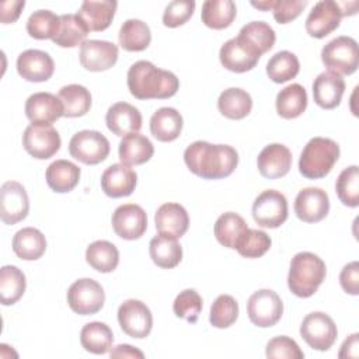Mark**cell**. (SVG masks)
<instances>
[{
    "instance_id": "49",
    "label": "cell",
    "mask_w": 359,
    "mask_h": 359,
    "mask_svg": "<svg viewBox=\"0 0 359 359\" xmlns=\"http://www.w3.org/2000/svg\"><path fill=\"white\" fill-rule=\"evenodd\" d=\"M266 358L271 359H303L304 353L299 348L294 339L286 337V335H279L266 344L265 349Z\"/></svg>"
},
{
    "instance_id": "50",
    "label": "cell",
    "mask_w": 359,
    "mask_h": 359,
    "mask_svg": "<svg viewBox=\"0 0 359 359\" xmlns=\"http://www.w3.org/2000/svg\"><path fill=\"white\" fill-rule=\"evenodd\" d=\"M196 3L194 0H174L167 4L163 13V24L168 28H177L185 24L194 14Z\"/></svg>"
},
{
    "instance_id": "22",
    "label": "cell",
    "mask_w": 359,
    "mask_h": 359,
    "mask_svg": "<svg viewBox=\"0 0 359 359\" xmlns=\"http://www.w3.org/2000/svg\"><path fill=\"white\" fill-rule=\"evenodd\" d=\"M154 223L158 234L180 238L187 233L189 227V216L182 205L167 202L157 209L154 215Z\"/></svg>"
},
{
    "instance_id": "1",
    "label": "cell",
    "mask_w": 359,
    "mask_h": 359,
    "mask_svg": "<svg viewBox=\"0 0 359 359\" xmlns=\"http://www.w3.org/2000/svg\"><path fill=\"white\" fill-rule=\"evenodd\" d=\"M184 161L191 172L203 180L229 177L238 164V153L229 144H212L196 140L184 151Z\"/></svg>"
},
{
    "instance_id": "11",
    "label": "cell",
    "mask_w": 359,
    "mask_h": 359,
    "mask_svg": "<svg viewBox=\"0 0 359 359\" xmlns=\"http://www.w3.org/2000/svg\"><path fill=\"white\" fill-rule=\"evenodd\" d=\"M62 140L59 132L52 125H34L25 128L22 133V146L25 151L38 160H46L55 156L60 149Z\"/></svg>"
},
{
    "instance_id": "34",
    "label": "cell",
    "mask_w": 359,
    "mask_h": 359,
    "mask_svg": "<svg viewBox=\"0 0 359 359\" xmlns=\"http://www.w3.org/2000/svg\"><path fill=\"white\" fill-rule=\"evenodd\" d=\"M217 108L219 112L229 119H243L252 109V98L245 90L231 87L220 93Z\"/></svg>"
},
{
    "instance_id": "33",
    "label": "cell",
    "mask_w": 359,
    "mask_h": 359,
    "mask_svg": "<svg viewBox=\"0 0 359 359\" xmlns=\"http://www.w3.org/2000/svg\"><path fill=\"white\" fill-rule=\"evenodd\" d=\"M276 112L285 119L300 116L307 108V93L303 86L293 83L282 88L276 95Z\"/></svg>"
},
{
    "instance_id": "8",
    "label": "cell",
    "mask_w": 359,
    "mask_h": 359,
    "mask_svg": "<svg viewBox=\"0 0 359 359\" xmlns=\"http://www.w3.org/2000/svg\"><path fill=\"white\" fill-rule=\"evenodd\" d=\"M105 302L102 286L91 279L83 278L73 282L67 290L69 307L80 316H91L98 313Z\"/></svg>"
},
{
    "instance_id": "10",
    "label": "cell",
    "mask_w": 359,
    "mask_h": 359,
    "mask_svg": "<svg viewBox=\"0 0 359 359\" xmlns=\"http://www.w3.org/2000/svg\"><path fill=\"white\" fill-rule=\"evenodd\" d=\"M252 217L262 227L282 226L287 219L286 196L276 189L262 191L252 203Z\"/></svg>"
},
{
    "instance_id": "32",
    "label": "cell",
    "mask_w": 359,
    "mask_h": 359,
    "mask_svg": "<svg viewBox=\"0 0 359 359\" xmlns=\"http://www.w3.org/2000/svg\"><path fill=\"white\" fill-rule=\"evenodd\" d=\"M149 252L151 261L163 269L175 268L182 259V247L171 236L158 234L153 237L149 244Z\"/></svg>"
},
{
    "instance_id": "38",
    "label": "cell",
    "mask_w": 359,
    "mask_h": 359,
    "mask_svg": "<svg viewBox=\"0 0 359 359\" xmlns=\"http://www.w3.org/2000/svg\"><path fill=\"white\" fill-rule=\"evenodd\" d=\"M119 45L128 52H142L151 42V32L142 20H126L119 29Z\"/></svg>"
},
{
    "instance_id": "46",
    "label": "cell",
    "mask_w": 359,
    "mask_h": 359,
    "mask_svg": "<svg viewBox=\"0 0 359 359\" xmlns=\"http://www.w3.org/2000/svg\"><path fill=\"white\" fill-rule=\"evenodd\" d=\"M271 237L257 229H247L236 244L237 252L245 258H259L271 248Z\"/></svg>"
},
{
    "instance_id": "42",
    "label": "cell",
    "mask_w": 359,
    "mask_h": 359,
    "mask_svg": "<svg viewBox=\"0 0 359 359\" xmlns=\"http://www.w3.org/2000/svg\"><path fill=\"white\" fill-rule=\"evenodd\" d=\"M88 32V28L77 14H63L60 15V29L52 41L60 48L81 46Z\"/></svg>"
},
{
    "instance_id": "41",
    "label": "cell",
    "mask_w": 359,
    "mask_h": 359,
    "mask_svg": "<svg viewBox=\"0 0 359 359\" xmlns=\"http://www.w3.org/2000/svg\"><path fill=\"white\" fill-rule=\"evenodd\" d=\"M247 229L248 226L240 215L234 212H226L217 217L213 231H215L216 240L222 245L234 250L237 241L240 240V237L244 234Z\"/></svg>"
},
{
    "instance_id": "3",
    "label": "cell",
    "mask_w": 359,
    "mask_h": 359,
    "mask_svg": "<svg viewBox=\"0 0 359 359\" xmlns=\"http://www.w3.org/2000/svg\"><path fill=\"white\" fill-rule=\"evenodd\" d=\"M325 264L318 255L309 251L297 252L292 258L289 266V290L297 297H310L318 290L320 285L325 279Z\"/></svg>"
},
{
    "instance_id": "56",
    "label": "cell",
    "mask_w": 359,
    "mask_h": 359,
    "mask_svg": "<svg viewBox=\"0 0 359 359\" xmlns=\"http://www.w3.org/2000/svg\"><path fill=\"white\" fill-rule=\"evenodd\" d=\"M273 4H275V0H265V1H251V6L258 8V10H264V11H268V10H272L273 8Z\"/></svg>"
},
{
    "instance_id": "53",
    "label": "cell",
    "mask_w": 359,
    "mask_h": 359,
    "mask_svg": "<svg viewBox=\"0 0 359 359\" xmlns=\"http://www.w3.org/2000/svg\"><path fill=\"white\" fill-rule=\"evenodd\" d=\"M25 1L24 0H11V1H1L0 4V18L3 24H11L14 22L24 8Z\"/></svg>"
},
{
    "instance_id": "45",
    "label": "cell",
    "mask_w": 359,
    "mask_h": 359,
    "mask_svg": "<svg viewBox=\"0 0 359 359\" xmlns=\"http://www.w3.org/2000/svg\"><path fill=\"white\" fill-rule=\"evenodd\" d=\"M335 191L338 199L349 208L359 205V168L358 165H349L341 171L335 182Z\"/></svg>"
},
{
    "instance_id": "40",
    "label": "cell",
    "mask_w": 359,
    "mask_h": 359,
    "mask_svg": "<svg viewBox=\"0 0 359 359\" xmlns=\"http://www.w3.org/2000/svg\"><path fill=\"white\" fill-rule=\"evenodd\" d=\"M27 287L25 275L14 265H4L0 269V302L3 306L17 303Z\"/></svg>"
},
{
    "instance_id": "35",
    "label": "cell",
    "mask_w": 359,
    "mask_h": 359,
    "mask_svg": "<svg viewBox=\"0 0 359 359\" xmlns=\"http://www.w3.org/2000/svg\"><path fill=\"white\" fill-rule=\"evenodd\" d=\"M114 334L109 325L100 321L87 323L80 331L81 346L91 353L104 355L111 351Z\"/></svg>"
},
{
    "instance_id": "18",
    "label": "cell",
    "mask_w": 359,
    "mask_h": 359,
    "mask_svg": "<svg viewBox=\"0 0 359 359\" xmlns=\"http://www.w3.org/2000/svg\"><path fill=\"white\" fill-rule=\"evenodd\" d=\"M17 72L27 81L42 83L52 77L55 63L49 53L39 49H27L17 57Z\"/></svg>"
},
{
    "instance_id": "17",
    "label": "cell",
    "mask_w": 359,
    "mask_h": 359,
    "mask_svg": "<svg viewBox=\"0 0 359 359\" xmlns=\"http://www.w3.org/2000/svg\"><path fill=\"white\" fill-rule=\"evenodd\" d=\"M330 210V198L321 188L309 187L299 191L294 199V213L306 223L321 222Z\"/></svg>"
},
{
    "instance_id": "52",
    "label": "cell",
    "mask_w": 359,
    "mask_h": 359,
    "mask_svg": "<svg viewBox=\"0 0 359 359\" xmlns=\"http://www.w3.org/2000/svg\"><path fill=\"white\" fill-rule=\"evenodd\" d=\"M339 283L344 292L349 294H359V264L352 261L346 264L339 273Z\"/></svg>"
},
{
    "instance_id": "25",
    "label": "cell",
    "mask_w": 359,
    "mask_h": 359,
    "mask_svg": "<svg viewBox=\"0 0 359 359\" xmlns=\"http://www.w3.org/2000/svg\"><path fill=\"white\" fill-rule=\"evenodd\" d=\"M219 59L224 69L234 73H245L255 67L259 56L252 53L237 38H231L222 45Z\"/></svg>"
},
{
    "instance_id": "55",
    "label": "cell",
    "mask_w": 359,
    "mask_h": 359,
    "mask_svg": "<svg viewBox=\"0 0 359 359\" xmlns=\"http://www.w3.org/2000/svg\"><path fill=\"white\" fill-rule=\"evenodd\" d=\"M111 358H139L143 359L144 353L136 348H133L132 345L128 344H121L118 346H115L111 352H109Z\"/></svg>"
},
{
    "instance_id": "24",
    "label": "cell",
    "mask_w": 359,
    "mask_h": 359,
    "mask_svg": "<svg viewBox=\"0 0 359 359\" xmlns=\"http://www.w3.org/2000/svg\"><path fill=\"white\" fill-rule=\"evenodd\" d=\"M345 91V81L339 74L332 72L320 73L313 83L314 102L324 108L332 109L341 104Z\"/></svg>"
},
{
    "instance_id": "48",
    "label": "cell",
    "mask_w": 359,
    "mask_h": 359,
    "mask_svg": "<svg viewBox=\"0 0 359 359\" xmlns=\"http://www.w3.org/2000/svg\"><path fill=\"white\" fill-rule=\"evenodd\" d=\"M174 314L188 323H196L202 311V297L194 289H185L177 294L172 303Z\"/></svg>"
},
{
    "instance_id": "27",
    "label": "cell",
    "mask_w": 359,
    "mask_h": 359,
    "mask_svg": "<svg viewBox=\"0 0 359 359\" xmlns=\"http://www.w3.org/2000/svg\"><path fill=\"white\" fill-rule=\"evenodd\" d=\"M118 3L112 0H101V1H93L86 0L81 3L80 10L77 11V15L83 20L88 31H104L107 29L115 15Z\"/></svg>"
},
{
    "instance_id": "16",
    "label": "cell",
    "mask_w": 359,
    "mask_h": 359,
    "mask_svg": "<svg viewBox=\"0 0 359 359\" xmlns=\"http://www.w3.org/2000/svg\"><path fill=\"white\" fill-rule=\"evenodd\" d=\"M80 63L86 70L104 72L118 60V46L109 41L87 39L80 46Z\"/></svg>"
},
{
    "instance_id": "12",
    "label": "cell",
    "mask_w": 359,
    "mask_h": 359,
    "mask_svg": "<svg viewBox=\"0 0 359 359\" xmlns=\"http://www.w3.org/2000/svg\"><path fill=\"white\" fill-rule=\"evenodd\" d=\"M118 323L130 338H146L153 327L150 309L140 300L128 299L118 309Z\"/></svg>"
},
{
    "instance_id": "6",
    "label": "cell",
    "mask_w": 359,
    "mask_h": 359,
    "mask_svg": "<svg viewBox=\"0 0 359 359\" xmlns=\"http://www.w3.org/2000/svg\"><path fill=\"white\" fill-rule=\"evenodd\" d=\"M108 139L97 130H80L69 142V153L73 158L87 165H95L104 161L109 154Z\"/></svg>"
},
{
    "instance_id": "21",
    "label": "cell",
    "mask_w": 359,
    "mask_h": 359,
    "mask_svg": "<svg viewBox=\"0 0 359 359\" xmlns=\"http://www.w3.org/2000/svg\"><path fill=\"white\" fill-rule=\"evenodd\" d=\"M137 182V174L126 164L109 165L101 175V189L109 198L129 196Z\"/></svg>"
},
{
    "instance_id": "47",
    "label": "cell",
    "mask_w": 359,
    "mask_h": 359,
    "mask_svg": "<svg viewBox=\"0 0 359 359\" xmlns=\"http://www.w3.org/2000/svg\"><path fill=\"white\" fill-rule=\"evenodd\" d=\"M238 317V303L230 294H220L210 306L209 321L216 328H227Z\"/></svg>"
},
{
    "instance_id": "23",
    "label": "cell",
    "mask_w": 359,
    "mask_h": 359,
    "mask_svg": "<svg viewBox=\"0 0 359 359\" xmlns=\"http://www.w3.org/2000/svg\"><path fill=\"white\" fill-rule=\"evenodd\" d=\"M105 122L114 135L123 137L140 130L142 114L136 107L128 102H116L108 108Z\"/></svg>"
},
{
    "instance_id": "26",
    "label": "cell",
    "mask_w": 359,
    "mask_h": 359,
    "mask_svg": "<svg viewBox=\"0 0 359 359\" xmlns=\"http://www.w3.org/2000/svg\"><path fill=\"white\" fill-rule=\"evenodd\" d=\"M236 38L259 57L271 50L276 41L273 28L265 21H251L245 24Z\"/></svg>"
},
{
    "instance_id": "14",
    "label": "cell",
    "mask_w": 359,
    "mask_h": 359,
    "mask_svg": "<svg viewBox=\"0 0 359 359\" xmlns=\"http://www.w3.org/2000/svg\"><path fill=\"white\" fill-rule=\"evenodd\" d=\"M29 210L25 188L17 181H7L0 188V219L6 224L24 220Z\"/></svg>"
},
{
    "instance_id": "7",
    "label": "cell",
    "mask_w": 359,
    "mask_h": 359,
    "mask_svg": "<svg viewBox=\"0 0 359 359\" xmlns=\"http://www.w3.org/2000/svg\"><path fill=\"white\" fill-rule=\"evenodd\" d=\"M300 335L310 348L316 351H328L337 341L338 330L328 314L313 311L303 318Z\"/></svg>"
},
{
    "instance_id": "30",
    "label": "cell",
    "mask_w": 359,
    "mask_h": 359,
    "mask_svg": "<svg viewBox=\"0 0 359 359\" xmlns=\"http://www.w3.org/2000/svg\"><path fill=\"white\" fill-rule=\"evenodd\" d=\"M118 153L121 163L126 165H139L147 163L153 157L154 146L149 137L136 132L122 137Z\"/></svg>"
},
{
    "instance_id": "4",
    "label": "cell",
    "mask_w": 359,
    "mask_h": 359,
    "mask_svg": "<svg viewBox=\"0 0 359 359\" xmlns=\"http://www.w3.org/2000/svg\"><path fill=\"white\" fill-rule=\"evenodd\" d=\"M339 158V146L328 137H313L304 146L299 158V171L309 180L325 177Z\"/></svg>"
},
{
    "instance_id": "51",
    "label": "cell",
    "mask_w": 359,
    "mask_h": 359,
    "mask_svg": "<svg viewBox=\"0 0 359 359\" xmlns=\"http://www.w3.org/2000/svg\"><path fill=\"white\" fill-rule=\"evenodd\" d=\"M306 4L307 1L303 0H275L272 8L273 18L279 24H287L300 15Z\"/></svg>"
},
{
    "instance_id": "44",
    "label": "cell",
    "mask_w": 359,
    "mask_h": 359,
    "mask_svg": "<svg viewBox=\"0 0 359 359\" xmlns=\"http://www.w3.org/2000/svg\"><path fill=\"white\" fill-rule=\"evenodd\" d=\"M59 29L60 15L49 10H36L27 21V32L35 39H53Z\"/></svg>"
},
{
    "instance_id": "19",
    "label": "cell",
    "mask_w": 359,
    "mask_h": 359,
    "mask_svg": "<svg viewBox=\"0 0 359 359\" xmlns=\"http://www.w3.org/2000/svg\"><path fill=\"white\" fill-rule=\"evenodd\" d=\"M25 115L34 125H52L63 116V104L50 93H35L25 101Z\"/></svg>"
},
{
    "instance_id": "20",
    "label": "cell",
    "mask_w": 359,
    "mask_h": 359,
    "mask_svg": "<svg viewBox=\"0 0 359 359\" xmlns=\"http://www.w3.org/2000/svg\"><path fill=\"white\" fill-rule=\"evenodd\" d=\"M257 167L259 174L268 180L285 177L292 167V151L280 143L268 144L258 154Z\"/></svg>"
},
{
    "instance_id": "15",
    "label": "cell",
    "mask_w": 359,
    "mask_h": 359,
    "mask_svg": "<svg viewBox=\"0 0 359 359\" xmlns=\"http://www.w3.org/2000/svg\"><path fill=\"white\" fill-rule=\"evenodd\" d=\"M112 229L123 240H137L147 229V215L136 203H125L112 213Z\"/></svg>"
},
{
    "instance_id": "37",
    "label": "cell",
    "mask_w": 359,
    "mask_h": 359,
    "mask_svg": "<svg viewBox=\"0 0 359 359\" xmlns=\"http://www.w3.org/2000/svg\"><path fill=\"white\" fill-rule=\"evenodd\" d=\"M86 261L93 269L101 273H108L116 269L119 251L112 243L107 240H97L87 247Z\"/></svg>"
},
{
    "instance_id": "13",
    "label": "cell",
    "mask_w": 359,
    "mask_h": 359,
    "mask_svg": "<svg viewBox=\"0 0 359 359\" xmlns=\"http://www.w3.org/2000/svg\"><path fill=\"white\" fill-rule=\"evenodd\" d=\"M344 17L338 1L321 0L314 4L306 18V31L310 36L321 39L335 31Z\"/></svg>"
},
{
    "instance_id": "29",
    "label": "cell",
    "mask_w": 359,
    "mask_h": 359,
    "mask_svg": "<svg viewBox=\"0 0 359 359\" xmlns=\"http://www.w3.org/2000/svg\"><path fill=\"white\" fill-rule=\"evenodd\" d=\"M80 168L69 160H56L46 168L45 178L48 187L59 194L70 192L80 181Z\"/></svg>"
},
{
    "instance_id": "9",
    "label": "cell",
    "mask_w": 359,
    "mask_h": 359,
    "mask_svg": "<svg viewBox=\"0 0 359 359\" xmlns=\"http://www.w3.org/2000/svg\"><path fill=\"white\" fill-rule=\"evenodd\" d=\"M250 321L261 328L275 325L283 314V303L279 294L271 289L254 292L247 302Z\"/></svg>"
},
{
    "instance_id": "28",
    "label": "cell",
    "mask_w": 359,
    "mask_h": 359,
    "mask_svg": "<svg viewBox=\"0 0 359 359\" xmlns=\"http://www.w3.org/2000/svg\"><path fill=\"white\" fill-rule=\"evenodd\" d=\"M182 116L171 107L157 109L150 118V132L158 142H172L182 132Z\"/></svg>"
},
{
    "instance_id": "43",
    "label": "cell",
    "mask_w": 359,
    "mask_h": 359,
    "mask_svg": "<svg viewBox=\"0 0 359 359\" xmlns=\"http://www.w3.org/2000/svg\"><path fill=\"white\" fill-rule=\"evenodd\" d=\"M300 63L294 53L280 50L275 53L266 63V74L273 83H286L299 74Z\"/></svg>"
},
{
    "instance_id": "2",
    "label": "cell",
    "mask_w": 359,
    "mask_h": 359,
    "mask_svg": "<svg viewBox=\"0 0 359 359\" xmlns=\"http://www.w3.org/2000/svg\"><path fill=\"white\" fill-rule=\"evenodd\" d=\"M128 88L137 100H164L177 94L180 80L149 60H137L128 70Z\"/></svg>"
},
{
    "instance_id": "54",
    "label": "cell",
    "mask_w": 359,
    "mask_h": 359,
    "mask_svg": "<svg viewBox=\"0 0 359 359\" xmlns=\"http://www.w3.org/2000/svg\"><path fill=\"white\" fill-rule=\"evenodd\" d=\"M358 348H359V334L355 332L344 341L338 356L339 358H358V355H359Z\"/></svg>"
},
{
    "instance_id": "36",
    "label": "cell",
    "mask_w": 359,
    "mask_h": 359,
    "mask_svg": "<svg viewBox=\"0 0 359 359\" xmlns=\"http://www.w3.org/2000/svg\"><path fill=\"white\" fill-rule=\"evenodd\" d=\"M236 3L231 0H206L202 4V22L212 29H224L234 21Z\"/></svg>"
},
{
    "instance_id": "31",
    "label": "cell",
    "mask_w": 359,
    "mask_h": 359,
    "mask_svg": "<svg viewBox=\"0 0 359 359\" xmlns=\"http://www.w3.org/2000/svg\"><path fill=\"white\" fill-rule=\"evenodd\" d=\"M13 251L24 261L39 259L46 251V238L35 227H24L13 237Z\"/></svg>"
},
{
    "instance_id": "5",
    "label": "cell",
    "mask_w": 359,
    "mask_h": 359,
    "mask_svg": "<svg viewBox=\"0 0 359 359\" xmlns=\"http://www.w3.org/2000/svg\"><path fill=\"white\" fill-rule=\"evenodd\" d=\"M321 60L328 72L335 74H353L359 66L358 42L351 36H337L321 49Z\"/></svg>"
},
{
    "instance_id": "39",
    "label": "cell",
    "mask_w": 359,
    "mask_h": 359,
    "mask_svg": "<svg viewBox=\"0 0 359 359\" xmlns=\"http://www.w3.org/2000/svg\"><path fill=\"white\" fill-rule=\"evenodd\" d=\"M63 104V116L77 118L86 115L91 108V94L80 84L63 86L57 95Z\"/></svg>"
}]
</instances>
